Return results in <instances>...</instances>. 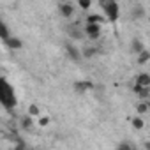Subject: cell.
<instances>
[{
	"mask_svg": "<svg viewBox=\"0 0 150 150\" xmlns=\"http://www.w3.org/2000/svg\"><path fill=\"white\" fill-rule=\"evenodd\" d=\"M0 101H2V106L6 110H13L16 106V96H14V90L13 87L7 83L6 78H2V85H0Z\"/></svg>",
	"mask_w": 150,
	"mask_h": 150,
	"instance_id": "6da1fadb",
	"label": "cell"
},
{
	"mask_svg": "<svg viewBox=\"0 0 150 150\" xmlns=\"http://www.w3.org/2000/svg\"><path fill=\"white\" fill-rule=\"evenodd\" d=\"M101 6L104 9V14L110 21H117L118 16H120V6L115 2V0H110V2H104V0H101Z\"/></svg>",
	"mask_w": 150,
	"mask_h": 150,
	"instance_id": "7a4b0ae2",
	"label": "cell"
},
{
	"mask_svg": "<svg viewBox=\"0 0 150 150\" xmlns=\"http://www.w3.org/2000/svg\"><path fill=\"white\" fill-rule=\"evenodd\" d=\"M85 34L92 39V41H96L99 35H101V25H97V23H85Z\"/></svg>",
	"mask_w": 150,
	"mask_h": 150,
	"instance_id": "3957f363",
	"label": "cell"
},
{
	"mask_svg": "<svg viewBox=\"0 0 150 150\" xmlns=\"http://www.w3.org/2000/svg\"><path fill=\"white\" fill-rule=\"evenodd\" d=\"M65 51H67V55L71 57V60H74V62H80V60L83 58V53H80L78 48L74 46L72 42H65Z\"/></svg>",
	"mask_w": 150,
	"mask_h": 150,
	"instance_id": "277c9868",
	"label": "cell"
},
{
	"mask_svg": "<svg viewBox=\"0 0 150 150\" xmlns=\"http://www.w3.org/2000/svg\"><path fill=\"white\" fill-rule=\"evenodd\" d=\"M96 85L90 81V80H83V81H76L74 83V90H76L78 94H83V92H87V90H92Z\"/></svg>",
	"mask_w": 150,
	"mask_h": 150,
	"instance_id": "5b68a950",
	"label": "cell"
},
{
	"mask_svg": "<svg viewBox=\"0 0 150 150\" xmlns=\"http://www.w3.org/2000/svg\"><path fill=\"white\" fill-rule=\"evenodd\" d=\"M58 11H60V14H62L64 18H72V16H74V6L69 4V2H62V4L58 6Z\"/></svg>",
	"mask_w": 150,
	"mask_h": 150,
	"instance_id": "8992f818",
	"label": "cell"
},
{
	"mask_svg": "<svg viewBox=\"0 0 150 150\" xmlns=\"http://www.w3.org/2000/svg\"><path fill=\"white\" fill-rule=\"evenodd\" d=\"M145 16V7L141 4H134L132 9H131V18L132 20H141Z\"/></svg>",
	"mask_w": 150,
	"mask_h": 150,
	"instance_id": "52a82bcc",
	"label": "cell"
},
{
	"mask_svg": "<svg viewBox=\"0 0 150 150\" xmlns=\"http://www.w3.org/2000/svg\"><path fill=\"white\" fill-rule=\"evenodd\" d=\"M69 37L71 39H83V35H85V30L83 28H78V27H69Z\"/></svg>",
	"mask_w": 150,
	"mask_h": 150,
	"instance_id": "ba28073f",
	"label": "cell"
},
{
	"mask_svg": "<svg viewBox=\"0 0 150 150\" xmlns=\"http://www.w3.org/2000/svg\"><path fill=\"white\" fill-rule=\"evenodd\" d=\"M7 48H11V50H20V48H23V41L20 39V37H11L9 41H6L4 42Z\"/></svg>",
	"mask_w": 150,
	"mask_h": 150,
	"instance_id": "9c48e42d",
	"label": "cell"
},
{
	"mask_svg": "<svg viewBox=\"0 0 150 150\" xmlns=\"http://www.w3.org/2000/svg\"><path fill=\"white\" fill-rule=\"evenodd\" d=\"M136 85H139V87H150V74H146V72L138 74V78H136Z\"/></svg>",
	"mask_w": 150,
	"mask_h": 150,
	"instance_id": "30bf717a",
	"label": "cell"
},
{
	"mask_svg": "<svg viewBox=\"0 0 150 150\" xmlns=\"http://www.w3.org/2000/svg\"><path fill=\"white\" fill-rule=\"evenodd\" d=\"M131 50H132V53H136V55H139V53H143L145 51V46H143V42L139 41V39H132L131 41Z\"/></svg>",
	"mask_w": 150,
	"mask_h": 150,
	"instance_id": "8fae6325",
	"label": "cell"
},
{
	"mask_svg": "<svg viewBox=\"0 0 150 150\" xmlns=\"http://www.w3.org/2000/svg\"><path fill=\"white\" fill-rule=\"evenodd\" d=\"M13 35L9 34V28H7V25L4 23V21H0V39H2V42H6V41H9Z\"/></svg>",
	"mask_w": 150,
	"mask_h": 150,
	"instance_id": "7c38bea8",
	"label": "cell"
},
{
	"mask_svg": "<svg viewBox=\"0 0 150 150\" xmlns=\"http://www.w3.org/2000/svg\"><path fill=\"white\" fill-rule=\"evenodd\" d=\"M103 21H104V16H103V14H90V16L87 18V23H97V25H103Z\"/></svg>",
	"mask_w": 150,
	"mask_h": 150,
	"instance_id": "4fadbf2b",
	"label": "cell"
},
{
	"mask_svg": "<svg viewBox=\"0 0 150 150\" xmlns=\"http://www.w3.org/2000/svg\"><path fill=\"white\" fill-rule=\"evenodd\" d=\"M99 53V48H94V46H87L85 50H83V57L85 58H92L94 55H97Z\"/></svg>",
	"mask_w": 150,
	"mask_h": 150,
	"instance_id": "5bb4252c",
	"label": "cell"
},
{
	"mask_svg": "<svg viewBox=\"0 0 150 150\" xmlns=\"http://www.w3.org/2000/svg\"><path fill=\"white\" fill-rule=\"evenodd\" d=\"M148 60H150V51H148V50H145L143 53H139V55H138V64H139V65L146 64Z\"/></svg>",
	"mask_w": 150,
	"mask_h": 150,
	"instance_id": "9a60e30c",
	"label": "cell"
},
{
	"mask_svg": "<svg viewBox=\"0 0 150 150\" xmlns=\"http://www.w3.org/2000/svg\"><path fill=\"white\" fill-rule=\"evenodd\" d=\"M132 127H134V129H138V131L145 127V122L141 120V117H134V118H132Z\"/></svg>",
	"mask_w": 150,
	"mask_h": 150,
	"instance_id": "2e32d148",
	"label": "cell"
},
{
	"mask_svg": "<svg viewBox=\"0 0 150 150\" xmlns=\"http://www.w3.org/2000/svg\"><path fill=\"white\" fill-rule=\"evenodd\" d=\"M21 127H23V129H27V131L32 127V118H30V115H27V117H23V118H21Z\"/></svg>",
	"mask_w": 150,
	"mask_h": 150,
	"instance_id": "e0dca14e",
	"label": "cell"
},
{
	"mask_svg": "<svg viewBox=\"0 0 150 150\" xmlns=\"http://www.w3.org/2000/svg\"><path fill=\"white\" fill-rule=\"evenodd\" d=\"M39 113H41V110H39L37 104H30V106H28V115H30V117H37Z\"/></svg>",
	"mask_w": 150,
	"mask_h": 150,
	"instance_id": "ac0fdd59",
	"label": "cell"
},
{
	"mask_svg": "<svg viewBox=\"0 0 150 150\" xmlns=\"http://www.w3.org/2000/svg\"><path fill=\"white\" fill-rule=\"evenodd\" d=\"M138 96H139V99H148L150 97V87H143Z\"/></svg>",
	"mask_w": 150,
	"mask_h": 150,
	"instance_id": "d6986e66",
	"label": "cell"
},
{
	"mask_svg": "<svg viewBox=\"0 0 150 150\" xmlns=\"http://www.w3.org/2000/svg\"><path fill=\"white\" fill-rule=\"evenodd\" d=\"M146 110H148V104H146V103H139V104L136 106V111H138L139 115H143V113H146Z\"/></svg>",
	"mask_w": 150,
	"mask_h": 150,
	"instance_id": "ffe728a7",
	"label": "cell"
},
{
	"mask_svg": "<svg viewBox=\"0 0 150 150\" xmlns=\"http://www.w3.org/2000/svg\"><path fill=\"white\" fill-rule=\"evenodd\" d=\"M115 150H134V148H132V146H131L127 141H122V143H120V145H118Z\"/></svg>",
	"mask_w": 150,
	"mask_h": 150,
	"instance_id": "44dd1931",
	"label": "cell"
},
{
	"mask_svg": "<svg viewBox=\"0 0 150 150\" xmlns=\"http://www.w3.org/2000/svg\"><path fill=\"white\" fill-rule=\"evenodd\" d=\"M78 4H80V7H81L83 11H85V9H90V6H92V2H90V0H80Z\"/></svg>",
	"mask_w": 150,
	"mask_h": 150,
	"instance_id": "7402d4cb",
	"label": "cell"
},
{
	"mask_svg": "<svg viewBox=\"0 0 150 150\" xmlns=\"http://www.w3.org/2000/svg\"><path fill=\"white\" fill-rule=\"evenodd\" d=\"M48 124H50V118H48V117H42V118L39 120V125H41V127H46Z\"/></svg>",
	"mask_w": 150,
	"mask_h": 150,
	"instance_id": "603a6c76",
	"label": "cell"
},
{
	"mask_svg": "<svg viewBox=\"0 0 150 150\" xmlns=\"http://www.w3.org/2000/svg\"><path fill=\"white\" fill-rule=\"evenodd\" d=\"M145 148H146V150H150V141H145Z\"/></svg>",
	"mask_w": 150,
	"mask_h": 150,
	"instance_id": "cb8c5ba5",
	"label": "cell"
}]
</instances>
